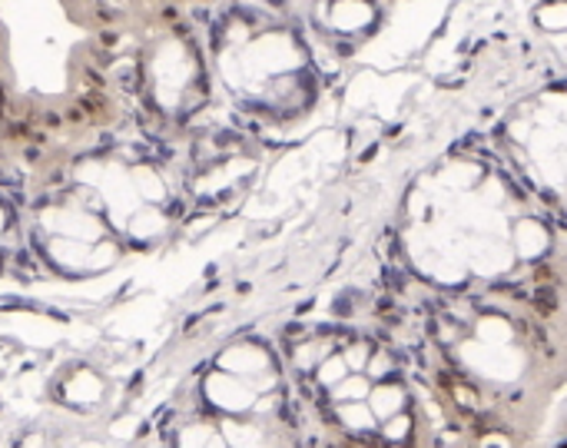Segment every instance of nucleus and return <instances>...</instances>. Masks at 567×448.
<instances>
[{"instance_id": "nucleus-3", "label": "nucleus", "mask_w": 567, "mask_h": 448, "mask_svg": "<svg viewBox=\"0 0 567 448\" xmlns=\"http://www.w3.org/2000/svg\"><path fill=\"white\" fill-rule=\"evenodd\" d=\"M23 243L47 266L70 276L110 269L126 253L110 223L63 176L43 186V193L30 203L23 216Z\"/></svg>"}, {"instance_id": "nucleus-1", "label": "nucleus", "mask_w": 567, "mask_h": 448, "mask_svg": "<svg viewBox=\"0 0 567 448\" xmlns=\"http://www.w3.org/2000/svg\"><path fill=\"white\" fill-rule=\"evenodd\" d=\"M213 70L219 106L246 120H286L316 90V57L306 23L249 0L189 7Z\"/></svg>"}, {"instance_id": "nucleus-4", "label": "nucleus", "mask_w": 567, "mask_h": 448, "mask_svg": "<svg viewBox=\"0 0 567 448\" xmlns=\"http://www.w3.org/2000/svg\"><path fill=\"white\" fill-rule=\"evenodd\" d=\"M13 140V106H10V90H7V80L0 73V166L7 163V146Z\"/></svg>"}, {"instance_id": "nucleus-2", "label": "nucleus", "mask_w": 567, "mask_h": 448, "mask_svg": "<svg viewBox=\"0 0 567 448\" xmlns=\"http://www.w3.org/2000/svg\"><path fill=\"white\" fill-rule=\"evenodd\" d=\"M110 80L126 123L163 143L196 136L219 106L206 43L186 3H163L113 50Z\"/></svg>"}, {"instance_id": "nucleus-5", "label": "nucleus", "mask_w": 567, "mask_h": 448, "mask_svg": "<svg viewBox=\"0 0 567 448\" xmlns=\"http://www.w3.org/2000/svg\"><path fill=\"white\" fill-rule=\"evenodd\" d=\"M249 3H259L266 10H276V13H292L296 17V0H249Z\"/></svg>"}]
</instances>
